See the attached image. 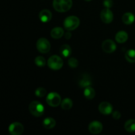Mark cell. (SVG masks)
<instances>
[{"label": "cell", "instance_id": "cell-1", "mask_svg": "<svg viewBox=\"0 0 135 135\" xmlns=\"http://www.w3.org/2000/svg\"><path fill=\"white\" fill-rule=\"evenodd\" d=\"M72 5V0H54L53 1V7L55 10L60 13L68 11Z\"/></svg>", "mask_w": 135, "mask_h": 135}, {"label": "cell", "instance_id": "cell-2", "mask_svg": "<svg viewBox=\"0 0 135 135\" xmlns=\"http://www.w3.org/2000/svg\"><path fill=\"white\" fill-rule=\"evenodd\" d=\"M29 111L32 115L35 117H41L44 113V106L38 101H33L29 105Z\"/></svg>", "mask_w": 135, "mask_h": 135}, {"label": "cell", "instance_id": "cell-3", "mask_svg": "<svg viewBox=\"0 0 135 135\" xmlns=\"http://www.w3.org/2000/svg\"><path fill=\"white\" fill-rule=\"evenodd\" d=\"M80 25V20L76 16H69L65 19L63 22L64 28L66 30L71 31L75 30Z\"/></svg>", "mask_w": 135, "mask_h": 135}, {"label": "cell", "instance_id": "cell-4", "mask_svg": "<svg viewBox=\"0 0 135 135\" xmlns=\"http://www.w3.org/2000/svg\"><path fill=\"white\" fill-rule=\"evenodd\" d=\"M47 65L52 70H59L63 67V61L60 57L54 55L50 57L48 59Z\"/></svg>", "mask_w": 135, "mask_h": 135}, {"label": "cell", "instance_id": "cell-5", "mask_svg": "<svg viewBox=\"0 0 135 135\" xmlns=\"http://www.w3.org/2000/svg\"><path fill=\"white\" fill-rule=\"evenodd\" d=\"M46 102L51 107H57L61 103L60 95L57 92H50L46 98Z\"/></svg>", "mask_w": 135, "mask_h": 135}, {"label": "cell", "instance_id": "cell-6", "mask_svg": "<svg viewBox=\"0 0 135 135\" xmlns=\"http://www.w3.org/2000/svg\"><path fill=\"white\" fill-rule=\"evenodd\" d=\"M36 48L40 53L47 54L51 49V44L46 38H41L37 41Z\"/></svg>", "mask_w": 135, "mask_h": 135}, {"label": "cell", "instance_id": "cell-7", "mask_svg": "<svg viewBox=\"0 0 135 135\" xmlns=\"http://www.w3.org/2000/svg\"><path fill=\"white\" fill-rule=\"evenodd\" d=\"M9 133L12 135H20L24 131V127L19 122H14L9 127Z\"/></svg>", "mask_w": 135, "mask_h": 135}, {"label": "cell", "instance_id": "cell-8", "mask_svg": "<svg viewBox=\"0 0 135 135\" xmlns=\"http://www.w3.org/2000/svg\"><path fill=\"white\" fill-rule=\"evenodd\" d=\"M102 50H104V51L108 53V54L114 52L117 49V46H116L114 41L110 39L104 40L103 42L102 45Z\"/></svg>", "mask_w": 135, "mask_h": 135}, {"label": "cell", "instance_id": "cell-9", "mask_svg": "<svg viewBox=\"0 0 135 135\" xmlns=\"http://www.w3.org/2000/svg\"><path fill=\"white\" fill-rule=\"evenodd\" d=\"M100 18L104 23H110L113 21V12L109 8H105L100 13Z\"/></svg>", "mask_w": 135, "mask_h": 135}, {"label": "cell", "instance_id": "cell-10", "mask_svg": "<svg viewBox=\"0 0 135 135\" xmlns=\"http://www.w3.org/2000/svg\"><path fill=\"white\" fill-rule=\"evenodd\" d=\"M88 130L92 134H98L103 130V125L102 123L98 121H94L88 125Z\"/></svg>", "mask_w": 135, "mask_h": 135}, {"label": "cell", "instance_id": "cell-11", "mask_svg": "<svg viewBox=\"0 0 135 135\" xmlns=\"http://www.w3.org/2000/svg\"><path fill=\"white\" fill-rule=\"evenodd\" d=\"M98 110L102 114L108 115L112 113L113 106L110 103L107 102H103L100 103L99 105Z\"/></svg>", "mask_w": 135, "mask_h": 135}, {"label": "cell", "instance_id": "cell-12", "mask_svg": "<svg viewBox=\"0 0 135 135\" xmlns=\"http://www.w3.org/2000/svg\"><path fill=\"white\" fill-rule=\"evenodd\" d=\"M92 79L88 74H83L79 80V85L81 88H86L92 85Z\"/></svg>", "mask_w": 135, "mask_h": 135}, {"label": "cell", "instance_id": "cell-13", "mask_svg": "<svg viewBox=\"0 0 135 135\" xmlns=\"http://www.w3.org/2000/svg\"><path fill=\"white\" fill-rule=\"evenodd\" d=\"M52 18V13L50 10L43 9L39 13V18L42 22H50Z\"/></svg>", "mask_w": 135, "mask_h": 135}, {"label": "cell", "instance_id": "cell-14", "mask_svg": "<svg viewBox=\"0 0 135 135\" xmlns=\"http://www.w3.org/2000/svg\"><path fill=\"white\" fill-rule=\"evenodd\" d=\"M128 40V34L125 31L121 30L118 32L115 35L116 42L119 44L125 43Z\"/></svg>", "mask_w": 135, "mask_h": 135}, {"label": "cell", "instance_id": "cell-15", "mask_svg": "<svg viewBox=\"0 0 135 135\" xmlns=\"http://www.w3.org/2000/svg\"><path fill=\"white\" fill-rule=\"evenodd\" d=\"M56 125L55 119L52 117H47L42 121V125L46 129H51Z\"/></svg>", "mask_w": 135, "mask_h": 135}, {"label": "cell", "instance_id": "cell-16", "mask_svg": "<svg viewBox=\"0 0 135 135\" xmlns=\"http://www.w3.org/2000/svg\"><path fill=\"white\" fill-rule=\"evenodd\" d=\"M64 35V30L61 27H55L51 31V36L54 39H59Z\"/></svg>", "mask_w": 135, "mask_h": 135}, {"label": "cell", "instance_id": "cell-17", "mask_svg": "<svg viewBox=\"0 0 135 135\" xmlns=\"http://www.w3.org/2000/svg\"><path fill=\"white\" fill-rule=\"evenodd\" d=\"M135 17L132 13H125L122 17V21L125 25H131L134 22Z\"/></svg>", "mask_w": 135, "mask_h": 135}, {"label": "cell", "instance_id": "cell-18", "mask_svg": "<svg viewBox=\"0 0 135 135\" xmlns=\"http://www.w3.org/2000/svg\"><path fill=\"white\" fill-rule=\"evenodd\" d=\"M84 96L88 100H92L96 96V92L92 87L89 86H87L84 88Z\"/></svg>", "mask_w": 135, "mask_h": 135}, {"label": "cell", "instance_id": "cell-19", "mask_svg": "<svg viewBox=\"0 0 135 135\" xmlns=\"http://www.w3.org/2000/svg\"><path fill=\"white\" fill-rule=\"evenodd\" d=\"M59 51H60L61 55L64 57H68L72 54V50L71 47L67 44H64L61 46Z\"/></svg>", "mask_w": 135, "mask_h": 135}, {"label": "cell", "instance_id": "cell-20", "mask_svg": "<svg viewBox=\"0 0 135 135\" xmlns=\"http://www.w3.org/2000/svg\"><path fill=\"white\" fill-rule=\"evenodd\" d=\"M125 129L129 133L135 132V119H129L125 123Z\"/></svg>", "mask_w": 135, "mask_h": 135}, {"label": "cell", "instance_id": "cell-21", "mask_svg": "<svg viewBox=\"0 0 135 135\" xmlns=\"http://www.w3.org/2000/svg\"><path fill=\"white\" fill-rule=\"evenodd\" d=\"M61 106L62 109H65V110H69V109H71V108L73 107L72 100L69 98H66L61 101Z\"/></svg>", "mask_w": 135, "mask_h": 135}, {"label": "cell", "instance_id": "cell-22", "mask_svg": "<svg viewBox=\"0 0 135 135\" xmlns=\"http://www.w3.org/2000/svg\"><path fill=\"white\" fill-rule=\"evenodd\" d=\"M125 59L129 63H135V50H129L125 53Z\"/></svg>", "mask_w": 135, "mask_h": 135}, {"label": "cell", "instance_id": "cell-23", "mask_svg": "<svg viewBox=\"0 0 135 135\" xmlns=\"http://www.w3.org/2000/svg\"><path fill=\"white\" fill-rule=\"evenodd\" d=\"M35 64L39 67H43L46 65V61L45 58L42 56H38L35 58Z\"/></svg>", "mask_w": 135, "mask_h": 135}, {"label": "cell", "instance_id": "cell-24", "mask_svg": "<svg viewBox=\"0 0 135 135\" xmlns=\"http://www.w3.org/2000/svg\"><path fill=\"white\" fill-rule=\"evenodd\" d=\"M46 90L44 88L39 87L35 91V95L38 98H42L46 96Z\"/></svg>", "mask_w": 135, "mask_h": 135}, {"label": "cell", "instance_id": "cell-25", "mask_svg": "<svg viewBox=\"0 0 135 135\" xmlns=\"http://www.w3.org/2000/svg\"><path fill=\"white\" fill-rule=\"evenodd\" d=\"M68 65L71 68H76L79 65V61L75 57H71L68 61Z\"/></svg>", "mask_w": 135, "mask_h": 135}, {"label": "cell", "instance_id": "cell-26", "mask_svg": "<svg viewBox=\"0 0 135 135\" xmlns=\"http://www.w3.org/2000/svg\"><path fill=\"white\" fill-rule=\"evenodd\" d=\"M104 6L105 8H111L113 6V1L112 0H104Z\"/></svg>", "mask_w": 135, "mask_h": 135}, {"label": "cell", "instance_id": "cell-27", "mask_svg": "<svg viewBox=\"0 0 135 135\" xmlns=\"http://www.w3.org/2000/svg\"><path fill=\"white\" fill-rule=\"evenodd\" d=\"M112 116H113V118L115 120H118L121 118V113L118 111H116V112H114L112 114Z\"/></svg>", "mask_w": 135, "mask_h": 135}, {"label": "cell", "instance_id": "cell-28", "mask_svg": "<svg viewBox=\"0 0 135 135\" xmlns=\"http://www.w3.org/2000/svg\"><path fill=\"white\" fill-rule=\"evenodd\" d=\"M71 33H69V32H67V33H66V35H65V38H67V39H68V38H71Z\"/></svg>", "mask_w": 135, "mask_h": 135}, {"label": "cell", "instance_id": "cell-29", "mask_svg": "<svg viewBox=\"0 0 135 135\" xmlns=\"http://www.w3.org/2000/svg\"><path fill=\"white\" fill-rule=\"evenodd\" d=\"M84 1H92V0H84Z\"/></svg>", "mask_w": 135, "mask_h": 135}]
</instances>
